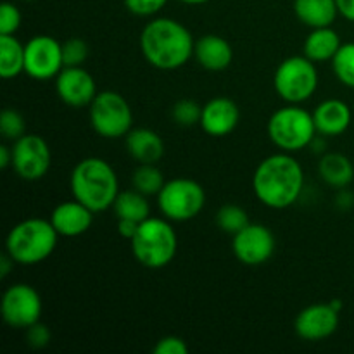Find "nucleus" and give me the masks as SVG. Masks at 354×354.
Segmentation results:
<instances>
[{
	"label": "nucleus",
	"instance_id": "1",
	"mask_svg": "<svg viewBox=\"0 0 354 354\" xmlns=\"http://www.w3.org/2000/svg\"><path fill=\"white\" fill-rule=\"evenodd\" d=\"M252 189L259 203L272 209L290 207L304 189V171L290 152L263 159L252 176Z\"/></svg>",
	"mask_w": 354,
	"mask_h": 354
},
{
	"label": "nucleus",
	"instance_id": "2",
	"mask_svg": "<svg viewBox=\"0 0 354 354\" xmlns=\"http://www.w3.org/2000/svg\"><path fill=\"white\" fill-rule=\"evenodd\" d=\"M140 48L145 61L161 71H175L194 55L196 41L180 21L156 17L145 24L140 35Z\"/></svg>",
	"mask_w": 354,
	"mask_h": 354
},
{
	"label": "nucleus",
	"instance_id": "3",
	"mask_svg": "<svg viewBox=\"0 0 354 354\" xmlns=\"http://www.w3.org/2000/svg\"><path fill=\"white\" fill-rule=\"evenodd\" d=\"M73 197L93 213L113 207L120 183L113 166L102 158H85L75 166L69 178Z\"/></svg>",
	"mask_w": 354,
	"mask_h": 354
},
{
	"label": "nucleus",
	"instance_id": "4",
	"mask_svg": "<svg viewBox=\"0 0 354 354\" xmlns=\"http://www.w3.org/2000/svg\"><path fill=\"white\" fill-rule=\"evenodd\" d=\"M59 234L50 220L28 218L19 221L6 239V251L17 265L33 266L45 261L57 248Z\"/></svg>",
	"mask_w": 354,
	"mask_h": 354
},
{
	"label": "nucleus",
	"instance_id": "5",
	"mask_svg": "<svg viewBox=\"0 0 354 354\" xmlns=\"http://www.w3.org/2000/svg\"><path fill=\"white\" fill-rule=\"evenodd\" d=\"M133 258L142 266L159 270L168 266L178 251V237L166 218H147L138 225L135 237L130 241Z\"/></svg>",
	"mask_w": 354,
	"mask_h": 354
},
{
	"label": "nucleus",
	"instance_id": "6",
	"mask_svg": "<svg viewBox=\"0 0 354 354\" xmlns=\"http://www.w3.org/2000/svg\"><path fill=\"white\" fill-rule=\"evenodd\" d=\"M313 113L299 107L297 104H289L280 107L268 120V137L280 151L297 152L313 144L317 137Z\"/></svg>",
	"mask_w": 354,
	"mask_h": 354
},
{
	"label": "nucleus",
	"instance_id": "7",
	"mask_svg": "<svg viewBox=\"0 0 354 354\" xmlns=\"http://www.w3.org/2000/svg\"><path fill=\"white\" fill-rule=\"evenodd\" d=\"M317 62L306 55H292L282 61L273 76L277 93L287 104H303L315 95L318 88Z\"/></svg>",
	"mask_w": 354,
	"mask_h": 354
},
{
	"label": "nucleus",
	"instance_id": "8",
	"mask_svg": "<svg viewBox=\"0 0 354 354\" xmlns=\"http://www.w3.org/2000/svg\"><path fill=\"white\" fill-rule=\"evenodd\" d=\"M88 118L93 131L104 138L127 137L133 124V113L121 93L104 90L88 106Z\"/></svg>",
	"mask_w": 354,
	"mask_h": 354
},
{
	"label": "nucleus",
	"instance_id": "9",
	"mask_svg": "<svg viewBox=\"0 0 354 354\" xmlns=\"http://www.w3.org/2000/svg\"><path fill=\"white\" fill-rule=\"evenodd\" d=\"M206 204L203 185L190 178H173L165 183L158 194V206L162 216L169 221L194 220Z\"/></svg>",
	"mask_w": 354,
	"mask_h": 354
},
{
	"label": "nucleus",
	"instance_id": "10",
	"mask_svg": "<svg viewBox=\"0 0 354 354\" xmlns=\"http://www.w3.org/2000/svg\"><path fill=\"white\" fill-rule=\"evenodd\" d=\"M41 297L37 290L28 283H14L3 292L0 311L2 318L9 327L26 330L28 327L40 322L41 318Z\"/></svg>",
	"mask_w": 354,
	"mask_h": 354
},
{
	"label": "nucleus",
	"instance_id": "11",
	"mask_svg": "<svg viewBox=\"0 0 354 354\" xmlns=\"http://www.w3.org/2000/svg\"><path fill=\"white\" fill-rule=\"evenodd\" d=\"M64 68L62 44L48 35H37L24 45V73L38 82L55 78Z\"/></svg>",
	"mask_w": 354,
	"mask_h": 354
},
{
	"label": "nucleus",
	"instance_id": "12",
	"mask_svg": "<svg viewBox=\"0 0 354 354\" xmlns=\"http://www.w3.org/2000/svg\"><path fill=\"white\" fill-rule=\"evenodd\" d=\"M50 149L40 135L26 133L14 142L12 168L26 182L44 178L50 168Z\"/></svg>",
	"mask_w": 354,
	"mask_h": 354
},
{
	"label": "nucleus",
	"instance_id": "13",
	"mask_svg": "<svg viewBox=\"0 0 354 354\" xmlns=\"http://www.w3.org/2000/svg\"><path fill=\"white\" fill-rule=\"evenodd\" d=\"M275 248V235L265 225L249 223L232 239L235 258L248 266H259L268 261Z\"/></svg>",
	"mask_w": 354,
	"mask_h": 354
},
{
	"label": "nucleus",
	"instance_id": "14",
	"mask_svg": "<svg viewBox=\"0 0 354 354\" xmlns=\"http://www.w3.org/2000/svg\"><path fill=\"white\" fill-rule=\"evenodd\" d=\"M55 92L69 107H85L95 99L97 85L93 76L83 66H69L55 76Z\"/></svg>",
	"mask_w": 354,
	"mask_h": 354
},
{
	"label": "nucleus",
	"instance_id": "15",
	"mask_svg": "<svg viewBox=\"0 0 354 354\" xmlns=\"http://www.w3.org/2000/svg\"><path fill=\"white\" fill-rule=\"evenodd\" d=\"M339 327V311H335L327 304H311V306L304 308L296 318V328L297 337L303 341L318 342L325 341L330 335L335 334Z\"/></svg>",
	"mask_w": 354,
	"mask_h": 354
},
{
	"label": "nucleus",
	"instance_id": "16",
	"mask_svg": "<svg viewBox=\"0 0 354 354\" xmlns=\"http://www.w3.org/2000/svg\"><path fill=\"white\" fill-rule=\"evenodd\" d=\"M241 120L239 106L228 97H214L203 106L201 128L209 137H227L237 128Z\"/></svg>",
	"mask_w": 354,
	"mask_h": 354
},
{
	"label": "nucleus",
	"instance_id": "17",
	"mask_svg": "<svg viewBox=\"0 0 354 354\" xmlns=\"http://www.w3.org/2000/svg\"><path fill=\"white\" fill-rule=\"evenodd\" d=\"M93 214L95 213L80 201H66L54 207L50 223L61 237H80L92 227Z\"/></svg>",
	"mask_w": 354,
	"mask_h": 354
},
{
	"label": "nucleus",
	"instance_id": "18",
	"mask_svg": "<svg viewBox=\"0 0 354 354\" xmlns=\"http://www.w3.org/2000/svg\"><path fill=\"white\" fill-rule=\"evenodd\" d=\"M313 120L322 137H339L351 127L353 113L344 100L327 99L313 111Z\"/></svg>",
	"mask_w": 354,
	"mask_h": 354
},
{
	"label": "nucleus",
	"instance_id": "19",
	"mask_svg": "<svg viewBox=\"0 0 354 354\" xmlns=\"http://www.w3.org/2000/svg\"><path fill=\"white\" fill-rule=\"evenodd\" d=\"M194 55L207 71H223L234 61V48L220 35H204L196 41Z\"/></svg>",
	"mask_w": 354,
	"mask_h": 354
},
{
	"label": "nucleus",
	"instance_id": "20",
	"mask_svg": "<svg viewBox=\"0 0 354 354\" xmlns=\"http://www.w3.org/2000/svg\"><path fill=\"white\" fill-rule=\"evenodd\" d=\"M127 151L138 165H156L165 156V142L151 128H131L127 135Z\"/></svg>",
	"mask_w": 354,
	"mask_h": 354
},
{
	"label": "nucleus",
	"instance_id": "21",
	"mask_svg": "<svg viewBox=\"0 0 354 354\" xmlns=\"http://www.w3.org/2000/svg\"><path fill=\"white\" fill-rule=\"evenodd\" d=\"M294 12L311 30L332 26L339 16L335 0H294Z\"/></svg>",
	"mask_w": 354,
	"mask_h": 354
},
{
	"label": "nucleus",
	"instance_id": "22",
	"mask_svg": "<svg viewBox=\"0 0 354 354\" xmlns=\"http://www.w3.org/2000/svg\"><path fill=\"white\" fill-rule=\"evenodd\" d=\"M341 45L339 33L332 30V26L313 28L311 33L306 37V40H304L303 52L313 62H325L334 59Z\"/></svg>",
	"mask_w": 354,
	"mask_h": 354
},
{
	"label": "nucleus",
	"instance_id": "23",
	"mask_svg": "<svg viewBox=\"0 0 354 354\" xmlns=\"http://www.w3.org/2000/svg\"><path fill=\"white\" fill-rule=\"evenodd\" d=\"M318 175L327 185L346 189L354 180V166L348 156L328 152L318 162Z\"/></svg>",
	"mask_w": 354,
	"mask_h": 354
},
{
	"label": "nucleus",
	"instance_id": "24",
	"mask_svg": "<svg viewBox=\"0 0 354 354\" xmlns=\"http://www.w3.org/2000/svg\"><path fill=\"white\" fill-rule=\"evenodd\" d=\"M113 211L118 220H133L142 223L151 218V204H149L147 196L135 189L118 194L113 204Z\"/></svg>",
	"mask_w": 354,
	"mask_h": 354
},
{
	"label": "nucleus",
	"instance_id": "25",
	"mask_svg": "<svg viewBox=\"0 0 354 354\" xmlns=\"http://www.w3.org/2000/svg\"><path fill=\"white\" fill-rule=\"evenodd\" d=\"M24 73V45L14 35H0V75L10 80Z\"/></svg>",
	"mask_w": 354,
	"mask_h": 354
},
{
	"label": "nucleus",
	"instance_id": "26",
	"mask_svg": "<svg viewBox=\"0 0 354 354\" xmlns=\"http://www.w3.org/2000/svg\"><path fill=\"white\" fill-rule=\"evenodd\" d=\"M166 180L156 165H138L131 175V185L144 196H158Z\"/></svg>",
	"mask_w": 354,
	"mask_h": 354
},
{
	"label": "nucleus",
	"instance_id": "27",
	"mask_svg": "<svg viewBox=\"0 0 354 354\" xmlns=\"http://www.w3.org/2000/svg\"><path fill=\"white\" fill-rule=\"evenodd\" d=\"M251 223L249 221V214L242 209L237 204H227V206L220 207L216 213V225L220 230L225 234H230L234 237L235 234L245 228Z\"/></svg>",
	"mask_w": 354,
	"mask_h": 354
},
{
	"label": "nucleus",
	"instance_id": "28",
	"mask_svg": "<svg viewBox=\"0 0 354 354\" xmlns=\"http://www.w3.org/2000/svg\"><path fill=\"white\" fill-rule=\"evenodd\" d=\"M332 69L342 85L354 88V41L341 45L332 59Z\"/></svg>",
	"mask_w": 354,
	"mask_h": 354
},
{
	"label": "nucleus",
	"instance_id": "29",
	"mask_svg": "<svg viewBox=\"0 0 354 354\" xmlns=\"http://www.w3.org/2000/svg\"><path fill=\"white\" fill-rule=\"evenodd\" d=\"M201 114H203V106L192 99H182L173 106L171 116L173 121L180 127H194L201 123Z\"/></svg>",
	"mask_w": 354,
	"mask_h": 354
},
{
	"label": "nucleus",
	"instance_id": "30",
	"mask_svg": "<svg viewBox=\"0 0 354 354\" xmlns=\"http://www.w3.org/2000/svg\"><path fill=\"white\" fill-rule=\"evenodd\" d=\"M0 131L6 138L16 142L23 135H26V121L23 114L17 113L16 109H3L0 114Z\"/></svg>",
	"mask_w": 354,
	"mask_h": 354
},
{
	"label": "nucleus",
	"instance_id": "31",
	"mask_svg": "<svg viewBox=\"0 0 354 354\" xmlns=\"http://www.w3.org/2000/svg\"><path fill=\"white\" fill-rule=\"evenodd\" d=\"M88 57V45L82 38H69L62 44V61L64 68L69 66H83Z\"/></svg>",
	"mask_w": 354,
	"mask_h": 354
},
{
	"label": "nucleus",
	"instance_id": "32",
	"mask_svg": "<svg viewBox=\"0 0 354 354\" xmlns=\"http://www.w3.org/2000/svg\"><path fill=\"white\" fill-rule=\"evenodd\" d=\"M19 9L14 3L3 2L0 6V35H14L21 26Z\"/></svg>",
	"mask_w": 354,
	"mask_h": 354
},
{
	"label": "nucleus",
	"instance_id": "33",
	"mask_svg": "<svg viewBox=\"0 0 354 354\" xmlns=\"http://www.w3.org/2000/svg\"><path fill=\"white\" fill-rule=\"evenodd\" d=\"M168 0H124V6L131 14L140 17H151L158 14Z\"/></svg>",
	"mask_w": 354,
	"mask_h": 354
},
{
	"label": "nucleus",
	"instance_id": "34",
	"mask_svg": "<svg viewBox=\"0 0 354 354\" xmlns=\"http://www.w3.org/2000/svg\"><path fill=\"white\" fill-rule=\"evenodd\" d=\"M154 354H189V346L185 344L182 337L176 335H166L159 339L158 344L152 348Z\"/></svg>",
	"mask_w": 354,
	"mask_h": 354
},
{
	"label": "nucleus",
	"instance_id": "35",
	"mask_svg": "<svg viewBox=\"0 0 354 354\" xmlns=\"http://www.w3.org/2000/svg\"><path fill=\"white\" fill-rule=\"evenodd\" d=\"M50 339H52L50 330H48L47 325L40 324V322H37V324L26 328V341L31 348L35 349L45 348V346L50 342Z\"/></svg>",
	"mask_w": 354,
	"mask_h": 354
},
{
	"label": "nucleus",
	"instance_id": "36",
	"mask_svg": "<svg viewBox=\"0 0 354 354\" xmlns=\"http://www.w3.org/2000/svg\"><path fill=\"white\" fill-rule=\"evenodd\" d=\"M138 225L140 223L133 220H118V234H120L123 239L131 241V239L135 237V234H137Z\"/></svg>",
	"mask_w": 354,
	"mask_h": 354
},
{
	"label": "nucleus",
	"instance_id": "37",
	"mask_svg": "<svg viewBox=\"0 0 354 354\" xmlns=\"http://www.w3.org/2000/svg\"><path fill=\"white\" fill-rule=\"evenodd\" d=\"M335 204H337V207H341V209H351L354 206V196L349 190L341 189V192L335 197Z\"/></svg>",
	"mask_w": 354,
	"mask_h": 354
},
{
	"label": "nucleus",
	"instance_id": "38",
	"mask_svg": "<svg viewBox=\"0 0 354 354\" xmlns=\"http://www.w3.org/2000/svg\"><path fill=\"white\" fill-rule=\"evenodd\" d=\"M335 2H337L339 14L354 23V0H335Z\"/></svg>",
	"mask_w": 354,
	"mask_h": 354
},
{
	"label": "nucleus",
	"instance_id": "39",
	"mask_svg": "<svg viewBox=\"0 0 354 354\" xmlns=\"http://www.w3.org/2000/svg\"><path fill=\"white\" fill-rule=\"evenodd\" d=\"M14 259L10 258V254L9 252H3L2 256H0V279H6L7 275H9V272H10V268H12L14 266Z\"/></svg>",
	"mask_w": 354,
	"mask_h": 354
},
{
	"label": "nucleus",
	"instance_id": "40",
	"mask_svg": "<svg viewBox=\"0 0 354 354\" xmlns=\"http://www.w3.org/2000/svg\"><path fill=\"white\" fill-rule=\"evenodd\" d=\"M12 166V147L0 145V168L6 169Z\"/></svg>",
	"mask_w": 354,
	"mask_h": 354
},
{
	"label": "nucleus",
	"instance_id": "41",
	"mask_svg": "<svg viewBox=\"0 0 354 354\" xmlns=\"http://www.w3.org/2000/svg\"><path fill=\"white\" fill-rule=\"evenodd\" d=\"M180 2L187 3V6H203V3L211 2V0H180Z\"/></svg>",
	"mask_w": 354,
	"mask_h": 354
},
{
	"label": "nucleus",
	"instance_id": "42",
	"mask_svg": "<svg viewBox=\"0 0 354 354\" xmlns=\"http://www.w3.org/2000/svg\"><path fill=\"white\" fill-rule=\"evenodd\" d=\"M330 306L334 308L335 311H339V313H341V310H342V306H344V304H342L341 299H332L330 301Z\"/></svg>",
	"mask_w": 354,
	"mask_h": 354
},
{
	"label": "nucleus",
	"instance_id": "43",
	"mask_svg": "<svg viewBox=\"0 0 354 354\" xmlns=\"http://www.w3.org/2000/svg\"><path fill=\"white\" fill-rule=\"evenodd\" d=\"M28 2H33V0H28Z\"/></svg>",
	"mask_w": 354,
	"mask_h": 354
}]
</instances>
